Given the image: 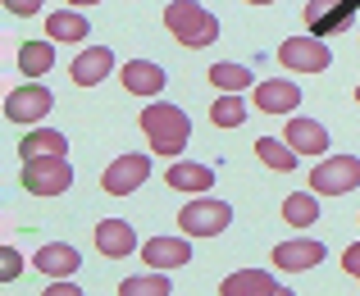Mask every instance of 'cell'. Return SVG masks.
I'll list each match as a JSON object with an SVG mask.
<instances>
[{"mask_svg": "<svg viewBox=\"0 0 360 296\" xmlns=\"http://www.w3.org/2000/svg\"><path fill=\"white\" fill-rule=\"evenodd\" d=\"M288 146L297 150V155H324V150H328L324 123H315V119H288Z\"/></svg>", "mask_w": 360, "mask_h": 296, "instance_id": "15", "label": "cell"}, {"mask_svg": "<svg viewBox=\"0 0 360 296\" xmlns=\"http://www.w3.org/2000/svg\"><path fill=\"white\" fill-rule=\"evenodd\" d=\"M278 64H288V69H297V73H324L328 64H333V51H328L319 37H288V41L278 46Z\"/></svg>", "mask_w": 360, "mask_h": 296, "instance_id": "5", "label": "cell"}, {"mask_svg": "<svg viewBox=\"0 0 360 296\" xmlns=\"http://www.w3.org/2000/svg\"><path fill=\"white\" fill-rule=\"evenodd\" d=\"M141 260H146L150 269H183V264L192 260V246H187V237H150V242L141 246Z\"/></svg>", "mask_w": 360, "mask_h": 296, "instance_id": "11", "label": "cell"}, {"mask_svg": "<svg viewBox=\"0 0 360 296\" xmlns=\"http://www.w3.org/2000/svg\"><path fill=\"white\" fill-rule=\"evenodd\" d=\"M205 78H210L219 91H246L251 87V69H246V64H214Z\"/></svg>", "mask_w": 360, "mask_h": 296, "instance_id": "26", "label": "cell"}, {"mask_svg": "<svg viewBox=\"0 0 360 296\" xmlns=\"http://www.w3.org/2000/svg\"><path fill=\"white\" fill-rule=\"evenodd\" d=\"M5 9H9V14H37V9H41V0H5Z\"/></svg>", "mask_w": 360, "mask_h": 296, "instance_id": "29", "label": "cell"}, {"mask_svg": "<svg viewBox=\"0 0 360 296\" xmlns=\"http://www.w3.org/2000/svg\"><path fill=\"white\" fill-rule=\"evenodd\" d=\"M46 296H78V288H73V283H55V288L46 292Z\"/></svg>", "mask_w": 360, "mask_h": 296, "instance_id": "31", "label": "cell"}, {"mask_svg": "<svg viewBox=\"0 0 360 296\" xmlns=\"http://www.w3.org/2000/svg\"><path fill=\"white\" fill-rule=\"evenodd\" d=\"M165 27L174 32V41L192 46V51L219 41V18H214L205 5H196V0H169L165 5Z\"/></svg>", "mask_w": 360, "mask_h": 296, "instance_id": "2", "label": "cell"}, {"mask_svg": "<svg viewBox=\"0 0 360 296\" xmlns=\"http://www.w3.org/2000/svg\"><path fill=\"white\" fill-rule=\"evenodd\" d=\"M169 187H178V192H205V187H214V174L205 165L178 160V165L169 169Z\"/></svg>", "mask_w": 360, "mask_h": 296, "instance_id": "20", "label": "cell"}, {"mask_svg": "<svg viewBox=\"0 0 360 296\" xmlns=\"http://www.w3.org/2000/svg\"><path fill=\"white\" fill-rule=\"evenodd\" d=\"M229 224H233L229 200H192V205H183V214H178V228H183L187 237H219Z\"/></svg>", "mask_w": 360, "mask_h": 296, "instance_id": "4", "label": "cell"}, {"mask_svg": "<svg viewBox=\"0 0 360 296\" xmlns=\"http://www.w3.org/2000/svg\"><path fill=\"white\" fill-rule=\"evenodd\" d=\"M141 132H146L150 150L155 155H178V150L187 146V137H192V119H187L178 105H150V110H141Z\"/></svg>", "mask_w": 360, "mask_h": 296, "instance_id": "1", "label": "cell"}, {"mask_svg": "<svg viewBox=\"0 0 360 296\" xmlns=\"http://www.w3.org/2000/svg\"><path fill=\"white\" fill-rule=\"evenodd\" d=\"M356 9H360L356 0H310V5H306V23H310V32L324 41L328 32H338V27L352 23Z\"/></svg>", "mask_w": 360, "mask_h": 296, "instance_id": "9", "label": "cell"}, {"mask_svg": "<svg viewBox=\"0 0 360 296\" xmlns=\"http://www.w3.org/2000/svg\"><path fill=\"white\" fill-rule=\"evenodd\" d=\"M51 110H55V96H51V87H41V82L14 87L5 96V119H14V123H41Z\"/></svg>", "mask_w": 360, "mask_h": 296, "instance_id": "7", "label": "cell"}, {"mask_svg": "<svg viewBox=\"0 0 360 296\" xmlns=\"http://www.w3.org/2000/svg\"><path fill=\"white\" fill-rule=\"evenodd\" d=\"M246 5H274V0H246Z\"/></svg>", "mask_w": 360, "mask_h": 296, "instance_id": "33", "label": "cell"}, {"mask_svg": "<svg viewBox=\"0 0 360 296\" xmlns=\"http://www.w3.org/2000/svg\"><path fill=\"white\" fill-rule=\"evenodd\" d=\"M96 251L105 260H123V255L137 251V233H132L128 219H101L96 224Z\"/></svg>", "mask_w": 360, "mask_h": 296, "instance_id": "10", "label": "cell"}, {"mask_svg": "<svg viewBox=\"0 0 360 296\" xmlns=\"http://www.w3.org/2000/svg\"><path fill=\"white\" fill-rule=\"evenodd\" d=\"M69 5H101V0H69Z\"/></svg>", "mask_w": 360, "mask_h": 296, "instance_id": "32", "label": "cell"}, {"mask_svg": "<svg viewBox=\"0 0 360 296\" xmlns=\"http://www.w3.org/2000/svg\"><path fill=\"white\" fill-rule=\"evenodd\" d=\"M342 269L352 274V278H360V242H356V246H347V255H342Z\"/></svg>", "mask_w": 360, "mask_h": 296, "instance_id": "30", "label": "cell"}, {"mask_svg": "<svg viewBox=\"0 0 360 296\" xmlns=\"http://www.w3.org/2000/svg\"><path fill=\"white\" fill-rule=\"evenodd\" d=\"M146 178H150V160L146 155H119L115 165L101 174V187H105L110 196H128V192H137Z\"/></svg>", "mask_w": 360, "mask_h": 296, "instance_id": "8", "label": "cell"}, {"mask_svg": "<svg viewBox=\"0 0 360 296\" xmlns=\"http://www.w3.org/2000/svg\"><path fill=\"white\" fill-rule=\"evenodd\" d=\"M51 64H55V41H23V51H18V69H23L27 78L51 73Z\"/></svg>", "mask_w": 360, "mask_h": 296, "instance_id": "22", "label": "cell"}, {"mask_svg": "<svg viewBox=\"0 0 360 296\" xmlns=\"http://www.w3.org/2000/svg\"><path fill=\"white\" fill-rule=\"evenodd\" d=\"M210 119H214V128H238V123L246 119V105L238 91H229V96H219L214 101V110H210Z\"/></svg>", "mask_w": 360, "mask_h": 296, "instance_id": "27", "label": "cell"}, {"mask_svg": "<svg viewBox=\"0 0 360 296\" xmlns=\"http://www.w3.org/2000/svg\"><path fill=\"white\" fill-rule=\"evenodd\" d=\"M110 69H115V51H110V46H91V51H82L78 60H73L69 78L78 82V87H96V82L110 78Z\"/></svg>", "mask_w": 360, "mask_h": 296, "instance_id": "12", "label": "cell"}, {"mask_svg": "<svg viewBox=\"0 0 360 296\" xmlns=\"http://www.w3.org/2000/svg\"><path fill=\"white\" fill-rule=\"evenodd\" d=\"M356 101H360V87H356Z\"/></svg>", "mask_w": 360, "mask_h": 296, "instance_id": "34", "label": "cell"}, {"mask_svg": "<svg viewBox=\"0 0 360 296\" xmlns=\"http://www.w3.org/2000/svg\"><path fill=\"white\" fill-rule=\"evenodd\" d=\"M319 260H324V242H310V237H301V242H283V246H274V264H278L283 274L315 269Z\"/></svg>", "mask_w": 360, "mask_h": 296, "instance_id": "13", "label": "cell"}, {"mask_svg": "<svg viewBox=\"0 0 360 296\" xmlns=\"http://www.w3.org/2000/svg\"><path fill=\"white\" fill-rule=\"evenodd\" d=\"M356 5H360V0H356Z\"/></svg>", "mask_w": 360, "mask_h": 296, "instance_id": "35", "label": "cell"}, {"mask_svg": "<svg viewBox=\"0 0 360 296\" xmlns=\"http://www.w3.org/2000/svg\"><path fill=\"white\" fill-rule=\"evenodd\" d=\"M23 160H37V155H64L69 150V137L64 132H55V128H37V132H27L23 137Z\"/></svg>", "mask_w": 360, "mask_h": 296, "instance_id": "21", "label": "cell"}, {"mask_svg": "<svg viewBox=\"0 0 360 296\" xmlns=\"http://www.w3.org/2000/svg\"><path fill=\"white\" fill-rule=\"evenodd\" d=\"M310 187H315L319 196H342V192H352V187H360V160L356 155L324 160V165L310 174Z\"/></svg>", "mask_w": 360, "mask_h": 296, "instance_id": "6", "label": "cell"}, {"mask_svg": "<svg viewBox=\"0 0 360 296\" xmlns=\"http://www.w3.org/2000/svg\"><path fill=\"white\" fill-rule=\"evenodd\" d=\"M123 296H169L174 292V283H169V269L160 274H137V278H123Z\"/></svg>", "mask_w": 360, "mask_h": 296, "instance_id": "25", "label": "cell"}, {"mask_svg": "<svg viewBox=\"0 0 360 296\" xmlns=\"http://www.w3.org/2000/svg\"><path fill=\"white\" fill-rule=\"evenodd\" d=\"M224 296H238V292H264V296H283V283L274 274H260V269H242V274H229L224 278Z\"/></svg>", "mask_w": 360, "mask_h": 296, "instance_id": "18", "label": "cell"}, {"mask_svg": "<svg viewBox=\"0 0 360 296\" xmlns=\"http://www.w3.org/2000/svg\"><path fill=\"white\" fill-rule=\"evenodd\" d=\"M0 260H5V264H0V278H5V283H14L18 274H23V255H18L14 246H5V251H0Z\"/></svg>", "mask_w": 360, "mask_h": 296, "instance_id": "28", "label": "cell"}, {"mask_svg": "<svg viewBox=\"0 0 360 296\" xmlns=\"http://www.w3.org/2000/svg\"><path fill=\"white\" fill-rule=\"evenodd\" d=\"M283 219H288L292 228H310V224H319V196H315V192H297V196H288V200H283Z\"/></svg>", "mask_w": 360, "mask_h": 296, "instance_id": "23", "label": "cell"}, {"mask_svg": "<svg viewBox=\"0 0 360 296\" xmlns=\"http://www.w3.org/2000/svg\"><path fill=\"white\" fill-rule=\"evenodd\" d=\"M255 105H260L264 114H292L301 105V87L288 82V78H269V82L255 87Z\"/></svg>", "mask_w": 360, "mask_h": 296, "instance_id": "14", "label": "cell"}, {"mask_svg": "<svg viewBox=\"0 0 360 296\" xmlns=\"http://www.w3.org/2000/svg\"><path fill=\"white\" fill-rule=\"evenodd\" d=\"M87 32H91V23L78 9H60V14L46 18V37H51V41H82Z\"/></svg>", "mask_w": 360, "mask_h": 296, "instance_id": "19", "label": "cell"}, {"mask_svg": "<svg viewBox=\"0 0 360 296\" xmlns=\"http://www.w3.org/2000/svg\"><path fill=\"white\" fill-rule=\"evenodd\" d=\"M32 264H37L41 274H51V278H69V274H73V269L82 264V255L73 251L69 242H46L41 251L32 255Z\"/></svg>", "mask_w": 360, "mask_h": 296, "instance_id": "16", "label": "cell"}, {"mask_svg": "<svg viewBox=\"0 0 360 296\" xmlns=\"http://www.w3.org/2000/svg\"><path fill=\"white\" fill-rule=\"evenodd\" d=\"M165 69L160 64H146V60H132V64H123V87L132 91V96H160L165 91Z\"/></svg>", "mask_w": 360, "mask_h": 296, "instance_id": "17", "label": "cell"}, {"mask_svg": "<svg viewBox=\"0 0 360 296\" xmlns=\"http://www.w3.org/2000/svg\"><path fill=\"white\" fill-rule=\"evenodd\" d=\"M23 187L32 196H60L73 187V165L64 155H37L23 169Z\"/></svg>", "mask_w": 360, "mask_h": 296, "instance_id": "3", "label": "cell"}, {"mask_svg": "<svg viewBox=\"0 0 360 296\" xmlns=\"http://www.w3.org/2000/svg\"><path fill=\"white\" fill-rule=\"evenodd\" d=\"M255 155H260V165L278 169V174H292V169H297V150H292L288 141H278V137H260L255 141Z\"/></svg>", "mask_w": 360, "mask_h": 296, "instance_id": "24", "label": "cell"}]
</instances>
